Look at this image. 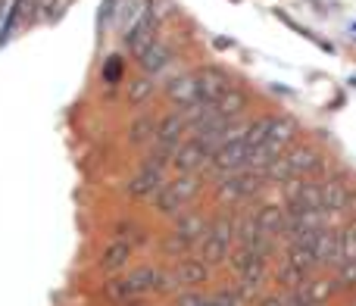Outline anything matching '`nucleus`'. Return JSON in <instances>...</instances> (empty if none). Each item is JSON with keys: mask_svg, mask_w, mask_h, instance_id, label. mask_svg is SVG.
<instances>
[{"mask_svg": "<svg viewBox=\"0 0 356 306\" xmlns=\"http://www.w3.org/2000/svg\"><path fill=\"white\" fill-rule=\"evenodd\" d=\"M150 3H154V0H150ZM156 38H160V22H156V16L147 10L135 25L125 29V47H129L131 56H141Z\"/></svg>", "mask_w": 356, "mask_h": 306, "instance_id": "nucleus-7", "label": "nucleus"}, {"mask_svg": "<svg viewBox=\"0 0 356 306\" xmlns=\"http://www.w3.org/2000/svg\"><path fill=\"white\" fill-rule=\"evenodd\" d=\"M125 306H150V303L144 300V297H135V300H131V303H125Z\"/></svg>", "mask_w": 356, "mask_h": 306, "instance_id": "nucleus-29", "label": "nucleus"}, {"mask_svg": "<svg viewBox=\"0 0 356 306\" xmlns=\"http://www.w3.org/2000/svg\"><path fill=\"white\" fill-rule=\"evenodd\" d=\"M194 75H197V88H200V100H203V104H216V100H219L222 94L234 85L232 72H228V69H222V66H216V63H213V66H200Z\"/></svg>", "mask_w": 356, "mask_h": 306, "instance_id": "nucleus-6", "label": "nucleus"}, {"mask_svg": "<svg viewBox=\"0 0 356 306\" xmlns=\"http://www.w3.org/2000/svg\"><path fill=\"white\" fill-rule=\"evenodd\" d=\"M172 60H175V47L169 41H163V38H156V41L138 56V69H141V75L156 79V75H163L172 66Z\"/></svg>", "mask_w": 356, "mask_h": 306, "instance_id": "nucleus-11", "label": "nucleus"}, {"mask_svg": "<svg viewBox=\"0 0 356 306\" xmlns=\"http://www.w3.org/2000/svg\"><path fill=\"white\" fill-rule=\"evenodd\" d=\"M163 182H166V166H156V163H150V159H141V163H138V172L125 182V194H129V200H150V194H154Z\"/></svg>", "mask_w": 356, "mask_h": 306, "instance_id": "nucleus-3", "label": "nucleus"}, {"mask_svg": "<svg viewBox=\"0 0 356 306\" xmlns=\"http://www.w3.org/2000/svg\"><path fill=\"white\" fill-rule=\"evenodd\" d=\"M156 122H160V116H154V113H147V110L138 113L129 122V129H125V144L131 150H147L156 138Z\"/></svg>", "mask_w": 356, "mask_h": 306, "instance_id": "nucleus-14", "label": "nucleus"}, {"mask_svg": "<svg viewBox=\"0 0 356 306\" xmlns=\"http://www.w3.org/2000/svg\"><path fill=\"white\" fill-rule=\"evenodd\" d=\"M122 72H125L122 56H119V54H110V56H106V63H104V69H100V85L113 88V94H116L119 81H122Z\"/></svg>", "mask_w": 356, "mask_h": 306, "instance_id": "nucleus-25", "label": "nucleus"}, {"mask_svg": "<svg viewBox=\"0 0 356 306\" xmlns=\"http://www.w3.org/2000/svg\"><path fill=\"white\" fill-rule=\"evenodd\" d=\"M200 306H216V303H213V300H209V297H207V300H203Z\"/></svg>", "mask_w": 356, "mask_h": 306, "instance_id": "nucleus-31", "label": "nucleus"}, {"mask_svg": "<svg viewBox=\"0 0 356 306\" xmlns=\"http://www.w3.org/2000/svg\"><path fill=\"white\" fill-rule=\"evenodd\" d=\"M156 269H160V266L156 263H138L135 269H125L122 275L129 278V284L131 288H135V294L138 297H144V294H154V284H156Z\"/></svg>", "mask_w": 356, "mask_h": 306, "instance_id": "nucleus-20", "label": "nucleus"}, {"mask_svg": "<svg viewBox=\"0 0 356 306\" xmlns=\"http://www.w3.org/2000/svg\"><path fill=\"white\" fill-rule=\"evenodd\" d=\"M163 94H166V100L175 110H188V106H194V104H203L194 72H181V75H175V79H169Z\"/></svg>", "mask_w": 356, "mask_h": 306, "instance_id": "nucleus-9", "label": "nucleus"}, {"mask_svg": "<svg viewBox=\"0 0 356 306\" xmlns=\"http://www.w3.org/2000/svg\"><path fill=\"white\" fill-rule=\"evenodd\" d=\"M209 300L216 306H247L244 297H241V291H238V284H219V288L209 294Z\"/></svg>", "mask_w": 356, "mask_h": 306, "instance_id": "nucleus-26", "label": "nucleus"}, {"mask_svg": "<svg viewBox=\"0 0 356 306\" xmlns=\"http://www.w3.org/2000/svg\"><path fill=\"white\" fill-rule=\"evenodd\" d=\"M6 3H10V0H0V16H3V10H6Z\"/></svg>", "mask_w": 356, "mask_h": 306, "instance_id": "nucleus-30", "label": "nucleus"}, {"mask_svg": "<svg viewBox=\"0 0 356 306\" xmlns=\"http://www.w3.org/2000/svg\"><path fill=\"white\" fill-rule=\"evenodd\" d=\"M300 138V122L288 113H269V122H266V144H275L278 150L288 153ZM259 147V144H257Z\"/></svg>", "mask_w": 356, "mask_h": 306, "instance_id": "nucleus-5", "label": "nucleus"}, {"mask_svg": "<svg viewBox=\"0 0 356 306\" xmlns=\"http://www.w3.org/2000/svg\"><path fill=\"white\" fill-rule=\"evenodd\" d=\"M250 104H253L250 91H247V88H241V85H232V88H228V91L213 104V113L222 119V122H232V119L247 116Z\"/></svg>", "mask_w": 356, "mask_h": 306, "instance_id": "nucleus-13", "label": "nucleus"}, {"mask_svg": "<svg viewBox=\"0 0 356 306\" xmlns=\"http://www.w3.org/2000/svg\"><path fill=\"white\" fill-rule=\"evenodd\" d=\"M154 94H156V81L150 79V75H138V79H131L129 88H125V104L129 106H144Z\"/></svg>", "mask_w": 356, "mask_h": 306, "instance_id": "nucleus-23", "label": "nucleus"}, {"mask_svg": "<svg viewBox=\"0 0 356 306\" xmlns=\"http://www.w3.org/2000/svg\"><path fill=\"white\" fill-rule=\"evenodd\" d=\"M169 269H172L178 288H188V291H203L209 284V278H213V269H209L207 263H203L197 253H191V257L178 259V263H169Z\"/></svg>", "mask_w": 356, "mask_h": 306, "instance_id": "nucleus-4", "label": "nucleus"}, {"mask_svg": "<svg viewBox=\"0 0 356 306\" xmlns=\"http://www.w3.org/2000/svg\"><path fill=\"white\" fill-rule=\"evenodd\" d=\"M250 306H284V303H282V294H278V291H266V294L257 297Z\"/></svg>", "mask_w": 356, "mask_h": 306, "instance_id": "nucleus-28", "label": "nucleus"}, {"mask_svg": "<svg viewBox=\"0 0 356 306\" xmlns=\"http://www.w3.org/2000/svg\"><path fill=\"white\" fill-rule=\"evenodd\" d=\"M156 247H160V257L169 259V263H178V259H184V257L194 253V244H188V241H184L181 234H175V232L163 234V238L156 241Z\"/></svg>", "mask_w": 356, "mask_h": 306, "instance_id": "nucleus-22", "label": "nucleus"}, {"mask_svg": "<svg viewBox=\"0 0 356 306\" xmlns=\"http://www.w3.org/2000/svg\"><path fill=\"white\" fill-rule=\"evenodd\" d=\"M131 259H135V247L125 244V241L110 238V244H106L104 250H100V257H97V269L104 272L106 278H110V275H122V272L131 266Z\"/></svg>", "mask_w": 356, "mask_h": 306, "instance_id": "nucleus-10", "label": "nucleus"}, {"mask_svg": "<svg viewBox=\"0 0 356 306\" xmlns=\"http://www.w3.org/2000/svg\"><path fill=\"white\" fill-rule=\"evenodd\" d=\"M209 156H213V153L207 150V144H203L200 138L188 135V138H184V141L175 147L169 169H172L175 175H207Z\"/></svg>", "mask_w": 356, "mask_h": 306, "instance_id": "nucleus-2", "label": "nucleus"}, {"mask_svg": "<svg viewBox=\"0 0 356 306\" xmlns=\"http://www.w3.org/2000/svg\"><path fill=\"white\" fill-rule=\"evenodd\" d=\"M169 184H172V191L184 207H194L197 197L207 191V175H175V178H169Z\"/></svg>", "mask_w": 356, "mask_h": 306, "instance_id": "nucleus-19", "label": "nucleus"}, {"mask_svg": "<svg viewBox=\"0 0 356 306\" xmlns=\"http://www.w3.org/2000/svg\"><path fill=\"white\" fill-rule=\"evenodd\" d=\"M309 275H313V272L300 269V266H294L291 259L282 257V259H275V263H272V278H269V282L275 284L278 294H284V291H297Z\"/></svg>", "mask_w": 356, "mask_h": 306, "instance_id": "nucleus-15", "label": "nucleus"}, {"mask_svg": "<svg viewBox=\"0 0 356 306\" xmlns=\"http://www.w3.org/2000/svg\"><path fill=\"white\" fill-rule=\"evenodd\" d=\"M147 203H150V209H154V216H160V219H169V222H172L175 216H181L184 209H188L181 200H178V194L172 191L169 178L154 191V194H150V200H147Z\"/></svg>", "mask_w": 356, "mask_h": 306, "instance_id": "nucleus-16", "label": "nucleus"}, {"mask_svg": "<svg viewBox=\"0 0 356 306\" xmlns=\"http://www.w3.org/2000/svg\"><path fill=\"white\" fill-rule=\"evenodd\" d=\"M253 209H257L259 232L284 241V203H259V207H253Z\"/></svg>", "mask_w": 356, "mask_h": 306, "instance_id": "nucleus-18", "label": "nucleus"}, {"mask_svg": "<svg viewBox=\"0 0 356 306\" xmlns=\"http://www.w3.org/2000/svg\"><path fill=\"white\" fill-rule=\"evenodd\" d=\"M31 6H35V0H16L10 6V16H6V25H3V41H10L13 31L22 29V22L31 16Z\"/></svg>", "mask_w": 356, "mask_h": 306, "instance_id": "nucleus-24", "label": "nucleus"}, {"mask_svg": "<svg viewBox=\"0 0 356 306\" xmlns=\"http://www.w3.org/2000/svg\"><path fill=\"white\" fill-rule=\"evenodd\" d=\"M100 294H104V300L113 303V306H125V303H131L138 297L125 275H110L104 282V291H100Z\"/></svg>", "mask_w": 356, "mask_h": 306, "instance_id": "nucleus-21", "label": "nucleus"}, {"mask_svg": "<svg viewBox=\"0 0 356 306\" xmlns=\"http://www.w3.org/2000/svg\"><path fill=\"white\" fill-rule=\"evenodd\" d=\"M263 191H266V178H263V172H257V169H241V172H234V175H222V178H216V184H213V197H216V203H219V209L250 207Z\"/></svg>", "mask_w": 356, "mask_h": 306, "instance_id": "nucleus-1", "label": "nucleus"}, {"mask_svg": "<svg viewBox=\"0 0 356 306\" xmlns=\"http://www.w3.org/2000/svg\"><path fill=\"white\" fill-rule=\"evenodd\" d=\"M284 163H288V169L294 178H313L322 172L319 150L309 147V144H294V147L284 153Z\"/></svg>", "mask_w": 356, "mask_h": 306, "instance_id": "nucleus-12", "label": "nucleus"}, {"mask_svg": "<svg viewBox=\"0 0 356 306\" xmlns=\"http://www.w3.org/2000/svg\"><path fill=\"white\" fill-rule=\"evenodd\" d=\"M184 138H188V122H184L181 110L163 113L160 122H156V138L154 141H163V144H169V147H178Z\"/></svg>", "mask_w": 356, "mask_h": 306, "instance_id": "nucleus-17", "label": "nucleus"}, {"mask_svg": "<svg viewBox=\"0 0 356 306\" xmlns=\"http://www.w3.org/2000/svg\"><path fill=\"white\" fill-rule=\"evenodd\" d=\"M209 219H213V213H207L203 207H188L181 216H175L172 219V232L175 234H181L188 244H200V238L207 234V228H209Z\"/></svg>", "mask_w": 356, "mask_h": 306, "instance_id": "nucleus-8", "label": "nucleus"}, {"mask_svg": "<svg viewBox=\"0 0 356 306\" xmlns=\"http://www.w3.org/2000/svg\"><path fill=\"white\" fill-rule=\"evenodd\" d=\"M203 300H207V294L203 291H178L175 297H169V306H200Z\"/></svg>", "mask_w": 356, "mask_h": 306, "instance_id": "nucleus-27", "label": "nucleus"}]
</instances>
